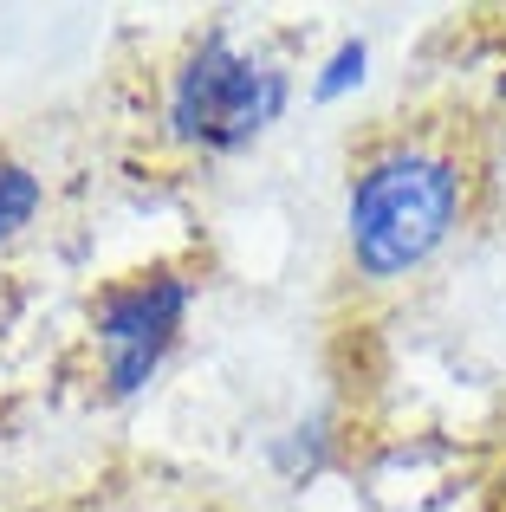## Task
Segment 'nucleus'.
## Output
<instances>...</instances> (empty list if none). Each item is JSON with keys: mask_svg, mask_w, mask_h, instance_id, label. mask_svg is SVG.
<instances>
[{"mask_svg": "<svg viewBox=\"0 0 506 512\" xmlns=\"http://www.w3.org/2000/svg\"><path fill=\"white\" fill-rule=\"evenodd\" d=\"M370 72H377V46H370V33H338L312 59V72H305V98H312L318 111L357 104L370 91Z\"/></svg>", "mask_w": 506, "mask_h": 512, "instance_id": "5", "label": "nucleus"}, {"mask_svg": "<svg viewBox=\"0 0 506 512\" xmlns=\"http://www.w3.org/2000/svg\"><path fill=\"white\" fill-rule=\"evenodd\" d=\"M474 201H481V163L461 124L396 117L370 130L351 150L338 188L344 279L370 299L422 286L474 227Z\"/></svg>", "mask_w": 506, "mask_h": 512, "instance_id": "1", "label": "nucleus"}, {"mask_svg": "<svg viewBox=\"0 0 506 512\" xmlns=\"http://www.w3.org/2000/svg\"><path fill=\"white\" fill-rule=\"evenodd\" d=\"M46 201H52L46 175L26 163L20 150H0V253L20 247V240L33 234L39 214H46Z\"/></svg>", "mask_w": 506, "mask_h": 512, "instance_id": "6", "label": "nucleus"}, {"mask_svg": "<svg viewBox=\"0 0 506 512\" xmlns=\"http://www.w3.org/2000/svg\"><path fill=\"white\" fill-rule=\"evenodd\" d=\"M494 512H506V474L494 480Z\"/></svg>", "mask_w": 506, "mask_h": 512, "instance_id": "8", "label": "nucleus"}, {"mask_svg": "<svg viewBox=\"0 0 506 512\" xmlns=\"http://www.w3.org/2000/svg\"><path fill=\"white\" fill-rule=\"evenodd\" d=\"M494 104H500V117H506V39H500V65H494Z\"/></svg>", "mask_w": 506, "mask_h": 512, "instance_id": "7", "label": "nucleus"}, {"mask_svg": "<svg viewBox=\"0 0 506 512\" xmlns=\"http://www.w3.org/2000/svg\"><path fill=\"white\" fill-rule=\"evenodd\" d=\"M202 286H208L202 266L182 260V253H156V260H137L124 273L98 279L85 292V312H78V350H85L91 396L111 402V409L150 396L189 344Z\"/></svg>", "mask_w": 506, "mask_h": 512, "instance_id": "3", "label": "nucleus"}, {"mask_svg": "<svg viewBox=\"0 0 506 512\" xmlns=\"http://www.w3.org/2000/svg\"><path fill=\"white\" fill-rule=\"evenodd\" d=\"M260 461H266V474H273L286 493L318 487L325 474H338V467H344V422L331 409L292 415L286 428H273V435H266Z\"/></svg>", "mask_w": 506, "mask_h": 512, "instance_id": "4", "label": "nucleus"}, {"mask_svg": "<svg viewBox=\"0 0 506 512\" xmlns=\"http://www.w3.org/2000/svg\"><path fill=\"white\" fill-rule=\"evenodd\" d=\"M299 98V65L266 39L208 20L176 39L156 65L150 91V143L176 163H241L253 156Z\"/></svg>", "mask_w": 506, "mask_h": 512, "instance_id": "2", "label": "nucleus"}]
</instances>
